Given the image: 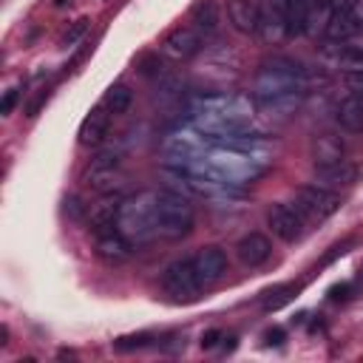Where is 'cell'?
<instances>
[{"label": "cell", "instance_id": "6da1fadb", "mask_svg": "<svg viewBox=\"0 0 363 363\" xmlns=\"http://www.w3.org/2000/svg\"><path fill=\"white\" fill-rule=\"evenodd\" d=\"M256 91H258V100L273 111L295 108L301 94H304L298 65H293L289 60L264 63L258 71V80H256Z\"/></svg>", "mask_w": 363, "mask_h": 363}, {"label": "cell", "instance_id": "7a4b0ae2", "mask_svg": "<svg viewBox=\"0 0 363 363\" xmlns=\"http://www.w3.org/2000/svg\"><path fill=\"white\" fill-rule=\"evenodd\" d=\"M116 230L136 245L151 241L156 236V193H139L134 199H123Z\"/></svg>", "mask_w": 363, "mask_h": 363}, {"label": "cell", "instance_id": "3957f363", "mask_svg": "<svg viewBox=\"0 0 363 363\" xmlns=\"http://www.w3.org/2000/svg\"><path fill=\"white\" fill-rule=\"evenodd\" d=\"M196 225V210L187 199L171 190H156V236L162 238H185Z\"/></svg>", "mask_w": 363, "mask_h": 363}, {"label": "cell", "instance_id": "277c9868", "mask_svg": "<svg viewBox=\"0 0 363 363\" xmlns=\"http://www.w3.org/2000/svg\"><path fill=\"white\" fill-rule=\"evenodd\" d=\"M202 278L196 273L193 258H176L165 267L162 273V287L167 295H174L176 301H196L202 295Z\"/></svg>", "mask_w": 363, "mask_h": 363}, {"label": "cell", "instance_id": "5b68a950", "mask_svg": "<svg viewBox=\"0 0 363 363\" xmlns=\"http://www.w3.org/2000/svg\"><path fill=\"white\" fill-rule=\"evenodd\" d=\"M295 210L304 216V222H326L329 216L341 210V196H335L324 185H304L295 190Z\"/></svg>", "mask_w": 363, "mask_h": 363}, {"label": "cell", "instance_id": "8992f818", "mask_svg": "<svg viewBox=\"0 0 363 363\" xmlns=\"http://www.w3.org/2000/svg\"><path fill=\"white\" fill-rule=\"evenodd\" d=\"M363 32V0H335L326 40H352Z\"/></svg>", "mask_w": 363, "mask_h": 363}, {"label": "cell", "instance_id": "52a82bcc", "mask_svg": "<svg viewBox=\"0 0 363 363\" xmlns=\"http://www.w3.org/2000/svg\"><path fill=\"white\" fill-rule=\"evenodd\" d=\"M289 0H258V34L264 43H281L287 34Z\"/></svg>", "mask_w": 363, "mask_h": 363}, {"label": "cell", "instance_id": "ba28073f", "mask_svg": "<svg viewBox=\"0 0 363 363\" xmlns=\"http://www.w3.org/2000/svg\"><path fill=\"white\" fill-rule=\"evenodd\" d=\"M267 225L281 241H287V245L298 241L304 236V230H307L304 227V216L295 207H289V205H273L267 210Z\"/></svg>", "mask_w": 363, "mask_h": 363}, {"label": "cell", "instance_id": "9c48e42d", "mask_svg": "<svg viewBox=\"0 0 363 363\" xmlns=\"http://www.w3.org/2000/svg\"><path fill=\"white\" fill-rule=\"evenodd\" d=\"M162 52H165V57H171L176 63L190 60V57H196L202 52V34L193 26H179V29H174L171 34L165 37Z\"/></svg>", "mask_w": 363, "mask_h": 363}, {"label": "cell", "instance_id": "30bf717a", "mask_svg": "<svg viewBox=\"0 0 363 363\" xmlns=\"http://www.w3.org/2000/svg\"><path fill=\"white\" fill-rule=\"evenodd\" d=\"M236 256H238V261L245 264V267H250V270H256V267H261V264H267L270 261V256H273V245H270V238L267 236H261V233H250V236H245L236 245Z\"/></svg>", "mask_w": 363, "mask_h": 363}, {"label": "cell", "instance_id": "8fae6325", "mask_svg": "<svg viewBox=\"0 0 363 363\" xmlns=\"http://www.w3.org/2000/svg\"><path fill=\"white\" fill-rule=\"evenodd\" d=\"M108 125H111V111L105 105H96L85 114V119L80 123V145L85 148H96V145H103V139L108 136Z\"/></svg>", "mask_w": 363, "mask_h": 363}, {"label": "cell", "instance_id": "7c38bea8", "mask_svg": "<svg viewBox=\"0 0 363 363\" xmlns=\"http://www.w3.org/2000/svg\"><path fill=\"white\" fill-rule=\"evenodd\" d=\"M357 176H360L357 165L349 162V159H338V162H329V165H315V179L324 187H352L357 182Z\"/></svg>", "mask_w": 363, "mask_h": 363}, {"label": "cell", "instance_id": "4fadbf2b", "mask_svg": "<svg viewBox=\"0 0 363 363\" xmlns=\"http://www.w3.org/2000/svg\"><path fill=\"white\" fill-rule=\"evenodd\" d=\"M324 54L346 71H363V43L352 40H329L324 45Z\"/></svg>", "mask_w": 363, "mask_h": 363}, {"label": "cell", "instance_id": "5bb4252c", "mask_svg": "<svg viewBox=\"0 0 363 363\" xmlns=\"http://www.w3.org/2000/svg\"><path fill=\"white\" fill-rule=\"evenodd\" d=\"M227 20L238 34H258V0H230Z\"/></svg>", "mask_w": 363, "mask_h": 363}, {"label": "cell", "instance_id": "9a60e30c", "mask_svg": "<svg viewBox=\"0 0 363 363\" xmlns=\"http://www.w3.org/2000/svg\"><path fill=\"white\" fill-rule=\"evenodd\" d=\"M193 264H196L199 278L205 284H213L227 273V253L222 247H202L196 253V258H193Z\"/></svg>", "mask_w": 363, "mask_h": 363}, {"label": "cell", "instance_id": "2e32d148", "mask_svg": "<svg viewBox=\"0 0 363 363\" xmlns=\"http://www.w3.org/2000/svg\"><path fill=\"white\" fill-rule=\"evenodd\" d=\"M96 256L108 264H123L131 258V238H125L119 230H111V233H100L96 236Z\"/></svg>", "mask_w": 363, "mask_h": 363}, {"label": "cell", "instance_id": "e0dca14e", "mask_svg": "<svg viewBox=\"0 0 363 363\" xmlns=\"http://www.w3.org/2000/svg\"><path fill=\"white\" fill-rule=\"evenodd\" d=\"M119 205H123V199H119V196H105V199H100V202H96V205L91 207V213H88V225H91V230H94L96 236L116 230Z\"/></svg>", "mask_w": 363, "mask_h": 363}, {"label": "cell", "instance_id": "ac0fdd59", "mask_svg": "<svg viewBox=\"0 0 363 363\" xmlns=\"http://www.w3.org/2000/svg\"><path fill=\"white\" fill-rule=\"evenodd\" d=\"M85 185L94 190V193H103V196H108V193H114L119 187V182H123V174H119V167H111V165H88L85 171Z\"/></svg>", "mask_w": 363, "mask_h": 363}, {"label": "cell", "instance_id": "d6986e66", "mask_svg": "<svg viewBox=\"0 0 363 363\" xmlns=\"http://www.w3.org/2000/svg\"><path fill=\"white\" fill-rule=\"evenodd\" d=\"M332 12H335V0H309L304 34L307 37H324L329 20H332Z\"/></svg>", "mask_w": 363, "mask_h": 363}, {"label": "cell", "instance_id": "ffe728a7", "mask_svg": "<svg viewBox=\"0 0 363 363\" xmlns=\"http://www.w3.org/2000/svg\"><path fill=\"white\" fill-rule=\"evenodd\" d=\"M335 123L346 134H360L363 131V100L357 96H346L335 105Z\"/></svg>", "mask_w": 363, "mask_h": 363}, {"label": "cell", "instance_id": "44dd1931", "mask_svg": "<svg viewBox=\"0 0 363 363\" xmlns=\"http://www.w3.org/2000/svg\"><path fill=\"white\" fill-rule=\"evenodd\" d=\"M190 23L199 34H213L222 23L219 3H216V0H199V3H193L190 6Z\"/></svg>", "mask_w": 363, "mask_h": 363}, {"label": "cell", "instance_id": "7402d4cb", "mask_svg": "<svg viewBox=\"0 0 363 363\" xmlns=\"http://www.w3.org/2000/svg\"><path fill=\"white\" fill-rule=\"evenodd\" d=\"M309 154H312V162L315 165H329V162H338V159H346L344 142L338 136H329V134H321V136L312 139Z\"/></svg>", "mask_w": 363, "mask_h": 363}, {"label": "cell", "instance_id": "603a6c76", "mask_svg": "<svg viewBox=\"0 0 363 363\" xmlns=\"http://www.w3.org/2000/svg\"><path fill=\"white\" fill-rule=\"evenodd\" d=\"M103 105L111 111V114H128L131 111V105H134V91L125 85V83H116V85H111L108 91H105V100H103Z\"/></svg>", "mask_w": 363, "mask_h": 363}, {"label": "cell", "instance_id": "cb8c5ba5", "mask_svg": "<svg viewBox=\"0 0 363 363\" xmlns=\"http://www.w3.org/2000/svg\"><path fill=\"white\" fill-rule=\"evenodd\" d=\"M307 6H309V0H289V12H287V34L289 37H301L304 34Z\"/></svg>", "mask_w": 363, "mask_h": 363}, {"label": "cell", "instance_id": "d4e9b609", "mask_svg": "<svg viewBox=\"0 0 363 363\" xmlns=\"http://www.w3.org/2000/svg\"><path fill=\"white\" fill-rule=\"evenodd\" d=\"M136 71L142 77H148V80H159L167 74V68H165V60L159 54H142L136 60Z\"/></svg>", "mask_w": 363, "mask_h": 363}, {"label": "cell", "instance_id": "484cf974", "mask_svg": "<svg viewBox=\"0 0 363 363\" xmlns=\"http://www.w3.org/2000/svg\"><path fill=\"white\" fill-rule=\"evenodd\" d=\"M295 293H298L295 287H278L276 293H270V298L264 301V309H267V312H276V309H281L284 304H289V301H293V295H295Z\"/></svg>", "mask_w": 363, "mask_h": 363}, {"label": "cell", "instance_id": "4316f807", "mask_svg": "<svg viewBox=\"0 0 363 363\" xmlns=\"http://www.w3.org/2000/svg\"><path fill=\"white\" fill-rule=\"evenodd\" d=\"M344 88L349 96H357V100H363V71H344L341 77Z\"/></svg>", "mask_w": 363, "mask_h": 363}, {"label": "cell", "instance_id": "83f0119b", "mask_svg": "<svg viewBox=\"0 0 363 363\" xmlns=\"http://www.w3.org/2000/svg\"><path fill=\"white\" fill-rule=\"evenodd\" d=\"M63 210H65V216H68L71 222H83L85 213H88L80 196H65V199H63Z\"/></svg>", "mask_w": 363, "mask_h": 363}, {"label": "cell", "instance_id": "f1b7e54d", "mask_svg": "<svg viewBox=\"0 0 363 363\" xmlns=\"http://www.w3.org/2000/svg\"><path fill=\"white\" fill-rule=\"evenodd\" d=\"M151 344V335H131V338H119V341L114 344L119 352H128V349H142Z\"/></svg>", "mask_w": 363, "mask_h": 363}, {"label": "cell", "instance_id": "f546056e", "mask_svg": "<svg viewBox=\"0 0 363 363\" xmlns=\"http://www.w3.org/2000/svg\"><path fill=\"white\" fill-rule=\"evenodd\" d=\"M85 29H88V17H80V20L74 23V26H71V29L63 34L60 45H65V48H68V45H74V43H77V40L85 34Z\"/></svg>", "mask_w": 363, "mask_h": 363}, {"label": "cell", "instance_id": "4dcf8cb0", "mask_svg": "<svg viewBox=\"0 0 363 363\" xmlns=\"http://www.w3.org/2000/svg\"><path fill=\"white\" fill-rule=\"evenodd\" d=\"M17 96H20V94H17V88L6 91V94H3V100H0V114L9 116V114H12V108L17 105Z\"/></svg>", "mask_w": 363, "mask_h": 363}, {"label": "cell", "instance_id": "1f68e13d", "mask_svg": "<svg viewBox=\"0 0 363 363\" xmlns=\"http://www.w3.org/2000/svg\"><path fill=\"white\" fill-rule=\"evenodd\" d=\"M222 338H225V335H222L219 329H207V332L202 335V349H213L216 344L222 341Z\"/></svg>", "mask_w": 363, "mask_h": 363}, {"label": "cell", "instance_id": "d6a6232c", "mask_svg": "<svg viewBox=\"0 0 363 363\" xmlns=\"http://www.w3.org/2000/svg\"><path fill=\"white\" fill-rule=\"evenodd\" d=\"M264 338H267V344H270V346H278V344H284V329H281V326H276V329H270Z\"/></svg>", "mask_w": 363, "mask_h": 363}, {"label": "cell", "instance_id": "836d02e7", "mask_svg": "<svg viewBox=\"0 0 363 363\" xmlns=\"http://www.w3.org/2000/svg\"><path fill=\"white\" fill-rule=\"evenodd\" d=\"M346 289H349L346 284H341V287H332V293H329V295H332V298H344V293H346Z\"/></svg>", "mask_w": 363, "mask_h": 363}, {"label": "cell", "instance_id": "e575fe53", "mask_svg": "<svg viewBox=\"0 0 363 363\" xmlns=\"http://www.w3.org/2000/svg\"><path fill=\"white\" fill-rule=\"evenodd\" d=\"M65 3H71V0H54V6H57V9H63Z\"/></svg>", "mask_w": 363, "mask_h": 363}]
</instances>
